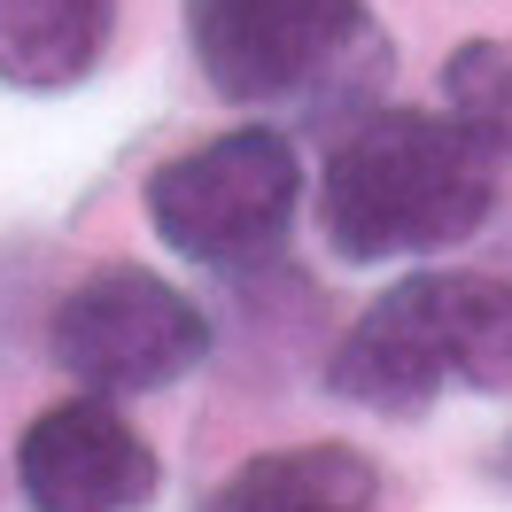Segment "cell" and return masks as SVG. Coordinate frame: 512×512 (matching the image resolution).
<instances>
[{
	"label": "cell",
	"instance_id": "4",
	"mask_svg": "<svg viewBox=\"0 0 512 512\" xmlns=\"http://www.w3.org/2000/svg\"><path fill=\"white\" fill-rule=\"evenodd\" d=\"M55 365L94 396H148L187 381L210 350V319L148 264H101L55 303Z\"/></svg>",
	"mask_w": 512,
	"mask_h": 512
},
{
	"label": "cell",
	"instance_id": "7",
	"mask_svg": "<svg viewBox=\"0 0 512 512\" xmlns=\"http://www.w3.org/2000/svg\"><path fill=\"white\" fill-rule=\"evenodd\" d=\"M117 39V0H0V86L70 94Z\"/></svg>",
	"mask_w": 512,
	"mask_h": 512
},
{
	"label": "cell",
	"instance_id": "3",
	"mask_svg": "<svg viewBox=\"0 0 512 512\" xmlns=\"http://www.w3.org/2000/svg\"><path fill=\"white\" fill-rule=\"evenodd\" d=\"M303 210V156L288 132H218L187 156L148 171V225L163 249L187 264H218V272H249L264 256H280Z\"/></svg>",
	"mask_w": 512,
	"mask_h": 512
},
{
	"label": "cell",
	"instance_id": "2",
	"mask_svg": "<svg viewBox=\"0 0 512 512\" xmlns=\"http://www.w3.org/2000/svg\"><path fill=\"white\" fill-rule=\"evenodd\" d=\"M326 388L365 412L412 419L443 388L505 396L512 388V280L489 272H412L342 334Z\"/></svg>",
	"mask_w": 512,
	"mask_h": 512
},
{
	"label": "cell",
	"instance_id": "1",
	"mask_svg": "<svg viewBox=\"0 0 512 512\" xmlns=\"http://www.w3.org/2000/svg\"><path fill=\"white\" fill-rule=\"evenodd\" d=\"M489 210H497V163L427 109L357 117L319 171V225L342 264L443 256L474 241Z\"/></svg>",
	"mask_w": 512,
	"mask_h": 512
},
{
	"label": "cell",
	"instance_id": "8",
	"mask_svg": "<svg viewBox=\"0 0 512 512\" xmlns=\"http://www.w3.org/2000/svg\"><path fill=\"white\" fill-rule=\"evenodd\" d=\"M381 505V474L373 458L350 443H295L264 450L218 489L210 512H373Z\"/></svg>",
	"mask_w": 512,
	"mask_h": 512
},
{
	"label": "cell",
	"instance_id": "6",
	"mask_svg": "<svg viewBox=\"0 0 512 512\" xmlns=\"http://www.w3.org/2000/svg\"><path fill=\"white\" fill-rule=\"evenodd\" d=\"M16 489L32 512H148L163 466L109 396H70L24 427Z\"/></svg>",
	"mask_w": 512,
	"mask_h": 512
},
{
	"label": "cell",
	"instance_id": "9",
	"mask_svg": "<svg viewBox=\"0 0 512 512\" xmlns=\"http://www.w3.org/2000/svg\"><path fill=\"white\" fill-rule=\"evenodd\" d=\"M450 125L489 163H512V39H466L443 63Z\"/></svg>",
	"mask_w": 512,
	"mask_h": 512
},
{
	"label": "cell",
	"instance_id": "5",
	"mask_svg": "<svg viewBox=\"0 0 512 512\" xmlns=\"http://www.w3.org/2000/svg\"><path fill=\"white\" fill-rule=\"evenodd\" d=\"M194 70L225 101H295L373 55L365 0H187Z\"/></svg>",
	"mask_w": 512,
	"mask_h": 512
}]
</instances>
